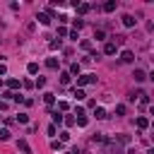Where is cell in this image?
<instances>
[{
    "instance_id": "obj_1",
    "label": "cell",
    "mask_w": 154,
    "mask_h": 154,
    "mask_svg": "<svg viewBox=\"0 0 154 154\" xmlns=\"http://www.w3.org/2000/svg\"><path fill=\"white\" fill-rule=\"evenodd\" d=\"M36 19H38L43 26H48V24H51V19H53V10H48V12H38V14H36Z\"/></svg>"
},
{
    "instance_id": "obj_2",
    "label": "cell",
    "mask_w": 154,
    "mask_h": 154,
    "mask_svg": "<svg viewBox=\"0 0 154 154\" xmlns=\"http://www.w3.org/2000/svg\"><path fill=\"white\" fill-rule=\"evenodd\" d=\"M77 84H79V87H84V84H96V75H82V77H77Z\"/></svg>"
},
{
    "instance_id": "obj_3",
    "label": "cell",
    "mask_w": 154,
    "mask_h": 154,
    "mask_svg": "<svg viewBox=\"0 0 154 154\" xmlns=\"http://www.w3.org/2000/svg\"><path fill=\"white\" fill-rule=\"evenodd\" d=\"M17 149H19L22 154H31V147H29L26 140H17Z\"/></svg>"
},
{
    "instance_id": "obj_4",
    "label": "cell",
    "mask_w": 154,
    "mask_h": 154,
    "mask_svg": "<svg viewBox=\"0 0 154 154\" xmlns=\"http://www.w3.org/2000/svg\"><path fill=\"white\" fill-rule=\"evenodd\" d=\"M106 154H123V152H120V147L116 142H108L106 140Z\"/></svg>"
},
{
    "instance_id": "obj_5",
    "label": "cell",
    "mask_w": 154,
    "mask_h": 154,
    "mask_svg": "<svg viewBox=\"0 0 154 154\" xmlns=\"http://www.w3.org/2000/svg\"><path fill=\"white\" fill-rule=\"evenodd\" d=\"M120 60H123V63H135V53H132V51H123V53H120Z\"/></svg>"
},
{
    "instance_id": "obj_6",
    "label": "cell",
    "mask_w": 154,
    "mask_h": 154,
    "mask_svg": "<svg viewBox=\"0 0 154 154\" xmlns=\"http://www.w3.org/2000/svg\"><path fill=\"white\" fill-rule=\"evenodd\" d=\"M132 77H135V82H144V79H147V72H144V70H135Z\"/></svg>"
},
{
    "instance_id": "obj_7",
    "label": "cell",
    "mask_w": 154,
    "mask_h": 154,
    "mask_svg": "<svg viewBox=\"0 0 154 154\" xmlns=\"http://www.w3.org/2000/svg\"><path fill=\"white\" fill-rule=\"evenodd\" d=\"M135 22H137V19H135L132 14H123V24H125V26H135Z\"/></svg>"
},
{
    "instance_id": "obj_8",
    "label": "cell",
    "mask_w": 154,
    "mask_h": 154,
    "mask_svg": "<svg viewBox=\"0 0 154 154\" xmlns=\"http://www.w3.org/2000/svg\"><path fill=\"white\" fill-rule=\"evenodd\" d=\"M116 7H118V2H116V0H108V2L103 5V12H113Z\"/></svg>"
},
{
    "instance_id": "obj_9",
    "label": "cell",
    "mask_w": 154,
    "mask_h": 154,
    "mask_svg": "<svg viewBox=\"0 0 154 154\" xmlns=\"http://www.w3.org/2000/svg\"><path fill=\"white\" fill-rule=\"evenodd\" d=\"M103 53L106 55H116V43H106L103 46Z\"/></svg>"
},
{
    "instance_id": "obj_10",
    "label": "cell",
    "mask_w": 154,
    "mask_h": 154,
    "mask_svg": "<svg viewBox=\"0 0 154 154\" xmlns=\"http://www.w3.org/2000/svg\"><path fill=\"white\" fill-rule=\"evenodd\" d=\"M43 101H46L48 106H53V103H55V94H51V91H46V94H43Z\"/></svg>"
},
{
    "instance_id": "obj_11",
    "label": "cell",
    "mask_w": 154,
    "mask_h": 154,
    "mask_svg": "<svg viewBox=\"0 0 154 154\" xmlns=\"http://www.w3.org/2000/svg\"><path fill=\"white\" fill-rule=\"evenodd\" d=\"M111 38H113L111 43H116V46H120V43H125V36H123V34H116V36H111Z\"/></svg>"
},
{
    "instance_id": "obj_12",
    "label": "cell",
    "mask_w": 154,
    "mask_h": 154,
    "mask_svg": "<svg viewBox=\"0 0 154 154\" xmlns=\"http://www.w3.org/2000/svg\"><path fill=\"white\" fill-rule=\"evenodd\" d=\"M46 67H48V70H58V60H55V58H48V60H46Z\"/></svg>"
},
{
    "instance_id": "obj_13",
    "label": "cell",
    "mask_w": 154,
    "mask_h": 154,
    "mask_svg": "<svg viewBox=\"0 0 154 154\" xmlns=\"http://www.w3.org/2000/svg\"><path fill=\"white\" fill-rule=\"evenodd\" d=\"M94 116H96L99 120H103V118H106V111H103L101 106H96V108H94Z\"/></svg>"
},
{
    "instance_id": "obj_14",
    "label": "cell",
    "mask_w": 154,
    "mask_h": 154,
    "mask_svg": "<svg viewBox=\"0 0 154 154\" xmlns=\"http://www.w3.org/2000/svg\"><path fill=\"white\" fill-rule=\"evenodd\" d=\"M137 128H140V130H147V128H149V120H147V118H137Z\"/></svg>"
},
{
    "instance_id": "obj_15",
    "label": "cell",
    "mask_w": 154,
    "mask_h": 154,
    "mask_svg": "<svg viewBox=\"0 0 154 154\" xmlns=\"http://www.w3.org/2000/svg\"><path fill=\"white\" fill-rule=\"evenodd\" d=\"M89 10H91V7H89L87 2H82V5H77V12H79V14H87Z\"/></svg>"
},
{
    "instance_id": "obj_16",
    "label": "cell",
    "mask_w": 154,
    "mask_h": 154,
    "mask_svg": "<svg viewBox=\"0 0 154 154\" xmlns=\"http://www.w3.org/2000/svg\"><path fill=\"white\" fill-rule=\"evenodd\" d=\"M94 38H96V41H103V38H106V31H103V29H96V31H94Z\"/></svg>"
},
{
    "instance_id": "obj_17",
    "label": "cell",
    "mask_w": 154,
    "mask_h": 154,
    "mask_svg": "<svg viewBox=\"0 0 154 154\" xmlns=\"http://www.w3.org/2000/svg\"><path fill=\"white\" fill-rule=\"evenodd\" d=\"M58 123H63V113L60 111H53V125H58Z\"/></svg>"
},
{
    "instance_id": "obj_18",
    "label": "cell",
    "mask_w": 154,
    "mask_h": 154,
    "mask_svg": "<svg viewBox=\"0 0 154 154\" xmlns=\"http://www.w3.org/2000/svg\"><path fill=\"white\" fill-rule=\"evenodd\" d=\"M26 70H29V75H36V72H38V65H36V63H29Z\"/></svg>"
},
{
    "instance_id": "obj_19",
    "label": "cell",
    "mask_w": 154,
    "mask_h": 154,
    "mask_svg": "<svg viewBox=\"0 0 154 154\" xmlns=\"http://www.w3.org/2000/svg\"><path fill=\"white\" fill-rule=\"evenodd\" d=\"M17 123L26 125V123H29V116H26V113H19V116H17Z\"/></svg>"
},
{
    "instance_id": "obj_20",
    "label": "cell",
    "mask_w": 154,
    "mask_h": 154,
    "mask_svg": "<svg viewBox=\"0 0 154 154\" xmlns=\"http://www.w3.org/2000/svg\"><path fill=\"white\" fill-rule=\"evenodd\" d=\"M51 149L60 152V149H63V142H60V140H53V142H51Z\"/></svg>"
},
{
    "instance_id": "obj_21",
    "label": "cell",
    "mask_w": 154,
    "mask_h": 154,
    "mask_svg": "<svg viewBox=\"0 0 154 154\" xmlns=\"http://www.w3.org/2000/svg\"><path fill=\"white\" fill-rule=\"evenodd\" d=\"M60 46H63L60 38H53V41H51V51H55V48H60Z\"/></svg>"
},
{
    "instance_id": "obj_22",
    "label": "cell",
    "mask_w": 154,
    "mask_h": 154,
    "mask_svg": "<svg viewBox=\"0 0 154 154\" xmlns=\"http://www.w3.org/2000/svg\"><path fill=\"white\" fill-rule=\"evenodd\" d=\"M7 87H10V89H17V87H19V79H14V77L7 79Z\"/></svg>"
},
{
    "instance_id": "obj_23",
    "label": "cell",
    "mask_w": 154,
    "mask_h": 154,
    "mask_svg": "<svg viewBox=\"0 0 154 154\" xmlns=\"http://www.w3.org/2000/svg\"><path fill=\"white\" fill-rule=\"evenodd\" d=\"M125 111H128V108H125L123 103H118V106H116V116H125Z\"/></svg>"
},
{
    "instance_id": "obj_24",
    "label": "cell",
    "mask_w": 154,
    "mask_h": 154,
    "mask_svg": "<svg viewBox=\"0 0 154 154\" xmlns=\"http://www.w3.org/2000/svg\"><path fill=\"white\" fill-rule=\"evenodd\" d=\"M0 140H2V142H5V140H10V130H7V128H2V130H0Z\"/></svg>"
},
{
    "instance_id": "obj_25",
    "label": "cell",
    "mask_w": 154,
    "mask_h": 154,
    "mask_svg": "<svg viewBox=\"0 0 154 154\" xmlns=\"http://www.w3.org/2000/svg\"><path fill=\"white\" fill-rule=\"evenodd\" d=\"M70 75H79V65H77V63L70 65Z\"/></svg>"
},
{
    "instance_id": "obj_26",
    "label": "cell",
    "mask_w": 154,
    "mask_h": 154,
    "mask_svg": "<svg viewBox=\"0 0 154 154\" xmlns=\"http://www.w3.org/2000/svg\"><path fill=\"white\" fill-rule=\"evenodd\" d=\"M116 140H118V142H123V144H128V142H130V135H118Z\"/></svg>"
},
{
    "instance_id": "obj_27",
    "label": "cell",
    "mask_w": 154,
    "mask_h": 154,
    "mask_svg": "<svg viewBox=\"0 0 154 154\" xmlns=\"http://www.w3.org/2000/svg\"><path fill=\"white\" fill-rule=\"evenodd\" d=\"M60 82L67 84V82H70V72H63V75H60Z\"/></svg>"
},
{
    "instance_id": "obj_28",
    "label": "cell",
    "mask_w": 154,
    "mask_h": 154,
    "mask_svg": "<svg viewBox=\"0 0 154 154\" xmlns=\"http://www.w3.org/2000/svg\"><path fill=\"white\" fill-rule=\"evenodd\" d=\"M72 94H75V96H77V99H79V101H82V99H84V96H87V94H84V91H82V89H75V91H72Z\"/></svg>"
},
{
    "instance_id": "obj_29",
    "label": "cell",
    "mask_w": 154,
    "mask_h": 154,
    "mask_svg": "<svg viewBox=\"0 0 154 154\" xmlns=\"http://www.w3.org/2000/svg\"><path fill=\"white\" fill-rule=\"evenodd\" d=\"M58 108H60V111H67L70 103H67V101H58Z\"/></svg>"
},
{
    "instance_id": "obj_30",
    "label": "cell",
    "mask_w": 154,
    "mask_h": 154,
    "mask_svg": "<svg viewBox=\"0 0 154 154\" xmlns=\"http://www.w3.org/2000/svg\"><path fill=\"white\" fill-rule=\"evenodd\" d=\"M67 140H70V132L63 130V132H60V142H67Z\"/></svg>"
},
{
    "instance_id": "obj_31",
    "label": "cell",
    "mask_w": 154,
    "mask_h": 154,
    "mask_svg": "<svg viewBox=\"0 0 154 154\" xmlns=\"http://www.w3.org/2000/svg\"><path fill=\"white\" fill-rule=\"evenodd\" d=\"M72 24H75V29H82V26H84V22H82V19H72Z\"/></svg>"
},
{
    "instance_id": "obj_32",
    "label": "cell",
    "mask_w": 154,
    "mask_h": 154,
    "mask_svg": "<svg viewBox=\"0 0 154 154\" xmlns=\"http://www.w3.org/2000/svg\"><path fill=\"white\" fill-rule=\"evenodd\" d=\"M79 46H82V48H84V51H91V41H82V43H79Z\"/></svg>"
},
{
    "instance_id": "obj_33",
    "label": "cell",
    "mask_w": 154,
    "mask_h": 154,
    "mask_svg": "<svg viewBox=\"0 0 154 154\" xmlns=\"http://www.w3.org/2000/svg\"><path fill=\"white\" fill-rule=\"evenodd\" d=\"M36 87H46V77H36Z\"/></svg>"
},
{
    "instance_id": "obj_34",
    "label": "cell",
    "mask_w": 154,
    "mask_h": 154,
    "mask_svg": "<svg viewBox=\"0 0 154 154\" xmlns=\"http://www.w3.org/2000/svg\"><path fill=\"white\" fill-rule=\"evenodd\" d=\"M5 75H7V65H5V63H0V77H5Z\"/></svg>"
},
{
    "instance_id": "obj_35",
    "label": "cell",
    "mask_w": 154,
    "mask_h": 154,
    "mask_svg": "<svg viewBox=\"0 0 154 154\" xmlns=\"http://www.w3.org/2000/svg\"><path fill=\"white\" fill-rule=\"evenodd\" d=\"M63 120H65V125H75V118H72V116H67V118H63Z\"/></svg>"
},
{
    "instance_id": "obj_36",
    "label": "cell",
    "mask_w": 154,
    "mask_h": 154,
    "mask_svg": "<svg viewBox=\"0 0 154 154\" xmlns=\"http://www.w3.org/2000/svg\"><path fill=\"white\" fill-rule=\"evenodd\" d=\"M0 111H5V103H2V101H0Z\"/></svg>"
},
{
    "instance_id": "obj_37",
    "label": "cell",
    "mask_w": 154,
    "mask_h": 154,
    "mask_svg": "<svg viewBox=\"0 0 154 154\" xmlns=\"http://www.w3.org/2000/svg\"><path fill=\"white\" fill-rule=\"evenodd\" d=\"M67 154H77V149H72V152H67Z\"/></svg>"
},
{
    "instance_id": "obj_38",
    "label": "cell",
    "mask_w": 154,
    "mask_h": 154,
    "mask_svg": "<svg viewBox=\"0 0 154 154\" xmlns=\"http://www.w3.org/2000/svg\"><path fill=\"white\" fill-rule=\"evenodd\" d=\"M0 84H2V77H0Z\"/></svg>"
}]
</instances>
